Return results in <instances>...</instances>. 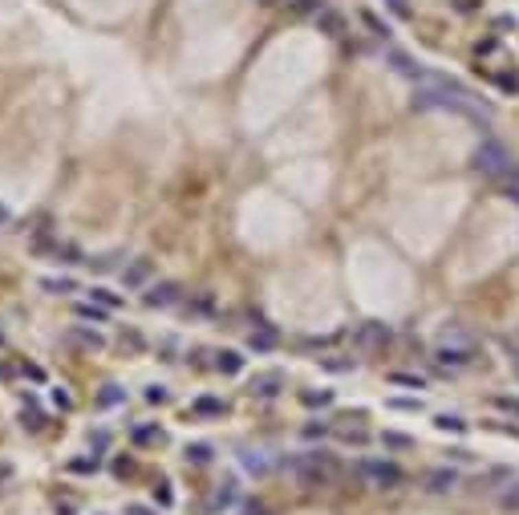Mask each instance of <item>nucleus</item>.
I'll return each mask as SVG.
<instances>
[{
	"instance_id": "1",
	"label": "nucleus",
	"mask_w": 519,
	"mask_h": 515,
	"mask_svg": "<svg viewBox=\"0 0 519 515\" xmlns=\"http://www.w3.org/2000/svg\"><path fill=\"white\" fill-rule=\"evenodd\" d=\"M284 471L297 474V483L312 491V487H329L341 467H337V459L329 450H308V455H297V459H284Z\"/></svg>"
},
{
	"instance_id": "5",
	"label": "nucleus",
	"mask_w": 519,
	"mask_h": 515,
	"mask_svg": "<svg viewBox=\"0 0 519 515\" xmlns=\"http://www.w3.org/2000/svg\"><path fill=\"white\" fill-rule=\"evenodd\" d=\"M434 361H438V365H446V369H463V365H471V361H475V349H471V345H438V349H434Z\"/></svg>"
},
{
	"instance_id": "4",
	"label": "nucleus",
	"mask_w": 519,
	"mask_h": 515,
	"mask_svg": "<svg viewBox=\"0 0 519 515\" xmlns=\"http://www.w3.org/2000/svg\"><path fill=\"white\" fill-rule=\"evenodd\" d=\"M393 341V333H389V325L382 321H365V325H357V333H353V345L361 349V353H378V349H386Z\"/></svg>"
},
{
	"instance_id": "38",
	"label": "nucleus",
	"mask_w": 519,
	"mask_h": 515,
	"mask_svg": "<svg viewBox=\"0 0 519 515\" xmlns=\"http://www.w3.org/2000/svg\"><path fill=\"white\" fill-rule=\"evenodd\" d=\"M365 25H369L378 37H389V25H382V21H378V16H369V12H365Z\"/></svg>"
},
{
	"instance_id": "25",
	"label": "nucleus",
	"mask_w": 519,
	"mask_h": 515,
	"mask_svg": "<svg viewBox=\"0 0 519 515\" xmlns=\"http://www.w3.org/2000/svg\"><path fill=\"white\" fill-rule=\"evenodd\" d=\"M97 467H102V459H97V455H82V459H73V463H69V471H73V474H93Z\"/></svg>"
},
{
	"instance_id": "41",
	"label": "nucleus",
	"mask_w": 519,
	"mask_h": 515,
	"mask_svg": "<svg viewBox=\"0 0 519 515\" xmlns=\"http://www.w3.org/2000/svg\"><path fill=\"white\" fill-rule=\"evenodd\" d=\"M57 515H78V503L73 499H57Z\"/></svg>"
},
{
	"instance_id": "27",
	"label": "nucleus",
	"mask_w": 519,
	"mask_h": 515,
	"mask_svg": "<svg viewBox=\"0 0 519 515\" xmlns=\"http://www.w3.org/2000/svg\"><path fill=\"white\" fill-rule=\"evenodd\" d=\"M142 398H146L150 406H167V402H171V389H167V386H146Z\"/></svg>"
},
{
	"instance_id": "11",
	"label": "nucleus",
	"mask_w": 519,
	"mask_h": 515,
	"mask_svg": "<svg viewBox=\"0 0 519 515\" xmlns=\"http://www.w3.org/2000/svg\"><path fill=\"white\" fill-rule=\"evenodd\" d=\"M248 345H252L256 353H272V349L280 345V333H276L272 325H256V329L248 333Z\"/></svg>"
},
{
	"instance_id": "29",
	"label": "nucleus",
	"mask_w": 519,
	"mask_h": 515,
	"mask_svg": "<svg viewBox=\"0 0 519 515\" xmlns=\"http://www.w3.org/2000/svg\"><path fill=\"white\" fill-rule=\"evenodd\" d=\"M499 507H503V512H519V483H511V487L499 495Z\"/></svg>"
},
{
	"instance_id": "18",
	"label": "nucleus",
	"mask_w": 519,
	"mask_h": 515,
	"mask_svg": "<svg viewBox=\"0 0 519 515\" xmlns=\"http://www.w3.org/2000/svg\"><path fill=\"white\" fill-rule=\"evenodd\" d=\"M122 402H126V389L114 386V382L102 386V393H97V406H106V410H110V406H122Z\"/></svg>"
},
{
	"instance_id": "17",
	"label": "nucleus",
	"mask_w": 519,
	"mask_h": 515,
	"mask_svg": "<svg viewBox=\"0 0 519 515\" xmlns=\"http://www.w3.org/2000/svg\"><path fill=\"white\" fill-rule=\"evenodd\" d=\"M183 455H187V463H195V467H207V463H211V455H216V450H211V446H207V442H191V446H187V450H183Z\"/></svg>"
},
{
	"instance_id": "22",
	"label": "nucleus",
	"mask_w": 519,
	"mask_h": 515,
	"mask_svg": "<svg viewBox=\"0 0 519 515\" xmlns=\"http://www.w3.org/2000/svg\"><path fill=\"white\" fill-rule=\"evenodd\" d=\"M434 426L442 430V434H463V430H467V422H463L459 414H438V418H434Z\"/></svg>"
},
{
	"instance_id": "28",
	"label": "nucleus",
	"mask_w": 519,
	"mask_h": 515,
	"mask_svg": "<svg viewBox=\"0 0 519 515\" xmlns=\"http://www.w3.org/2000/svg\"><path fill=\"white\" fill-rule=\"evenodd\" d=\"M386 406L389 410H406V414H414V410H422V398H389Z\"/></svg>"
},
{
	"instance_id": "30",
	"label": "nucleus",
	"mask_w": 519,
	"mask_h": 515,
	"mask_svg": "<svg viewBox=\"0 0 519 515\" xmlns=\"http://www.w3.org/2000/svg\"><path fill=\"white\" fill-rule=\"evenodd\" d=\"M244 467H248L252 474H264L268 471V459H264L260 450H248V455H244Z\"/></svg>"
},
{
	"instance_id": "39",
	"label": "nucleus",
	"mask_w": 519,
	"mask_h": 515,
	"mask_svg": "<svg viewBox=\"0 0 519 515\" xmlns=\"http://www.w3.org/2000/svg\"><path fill=\"white\" fill-rule=\"evenodd\" d=\"M89 264H93V268H97V272H110V268H114V264H118V256H97V260H89Z\"/></svg>"
},
{
	"instance_id": "15",
	"label": "nucleus",
	"mask_w": 519,
	"mask_h": 515,
	"mask_svg": "<svg viewBox=\"0 0 519 515\" xmlns=\"http://www.w3.org/2000/svg\"><path fill=\"white\" fill-rule=\"evenodd\" d=\"M41 288L53 293V297H69V293H78V280H69V276H41Z\"/></svg>"
},
{
	"instance_id": "50",
	"label": "nucleus",
	"mask_w": 519,
	"mask_h": 515,
	"mask_svg": "<svg viewBox=\"0 0 519 515\" xmlns=\"http://www.w3.org/2000/svg\"><path fill=\"white\" fill-rule=\"evenodd\" d=\"M8 219H12V215H8V207H0V223H8Z\"/></svg>"
},
{
	"instance_id": "42",
	"label": "nucleus",
	"mask_w": 519,
	"mask_h": 515,
	"mask_svg": "<svg viewBox=\"0 0 519 515\" xmlns=\"http://www.w3.org/2000/svg\"><path fill=\"white\" fill-rule=\"evenodd\" d=\"M341 438H345V442H365V430H353V426H345V430H341Z\"/></svg>"
},
{
	"instance_id": "45",
	"label": "nucleus",
	"mask_w": 519,
	"mask_h": 515,
	"mask_svg": "<svg viewBox=\"0 0 519 515\" xmlns=\"http://www.w3.org/2000/svg\"><path fill=\"white\" fill-rule=\"evenodd\" d=\"M134 471V459H118V463H114V474H130Z\"/></svg>"
},
{
	"instance_id": "43",
	"label": "nucleus",
	"mask_w": 519,
	"mask_h": 515,
	"mask_svg": "<svg viewBox=\"0 0 519 515\" xmlns=\"http://www.w3.org/2000/svg\"><path fill=\"white\" fill-rule=\"evenodd\" d=\"M53 402H57V406H61V410H69V406H73V398H69V393H65V389H53Z\"/></svg>"
},
{
	"instance_id": "48",
	"label": "nucleus",
	"mask_w": 519,
	"mask_h": 515,
	"mask_svg": "<svg viewBox=\"0 0 519 515\" xmlns=\"http://www.w3.org/2000/svg\"><path fill=\"white\" fill-rule=\"evenodd\" d=\"M244 515H268V512H264V503H244Z\"/></svg>"
},
{
	"instance_id": "44",
	"label": "nucleus",
	"mask_w": 519,
	"mask_h": 515,
	"mask_svg": "<svg viewBox=\"0 0 519 515\" xmlns=\"http://www.w3.org/2000/svg\"><path fill=\"white\" fill-rule=\"evenodd\" d=\"M495 406H499V410H511V414H519V402H516V398H495Z\"/></svg>"
},
{
	"instance_id": "34",
	"label": "nucleus",
	"mask_w": 519,
	"mask_h": 515,
	"mask_svg": "<svg viewBox=\"0 0 519 515\" xmlns=\"http://www.w3.org/2000/svg\"><path fill=\"white\" fill-rule=\"evenodd\" d=\"M231 499H235L231 483H219V491H216V507H223V503H231Z\"/></svg>"
},
{
	"instance_id": "14",
	"label": "nucleus",
	"mask_w": 519,
	"mask_h": 515,
	"mask_svg": "<svg viewBox=\"0 0 519 515\" xmlns=\"http://www.w3.org/2000/svg\"><path fill=\"white\" fill-rule=\"evenodd\" d=\"M316 29L329 33V37H341V33H345V16L333 12V8H321V12H316Z\"/></svg>"
},
{
	"instance_id": "32",
	"label": "nucleus",
	"mask_w": 519,
	"mask_h": 515,
	"mask_svg": "<svg viewBox=\"0 0 519 515\" xmlns=\"http://www.w3.org/2000/svg\"><path fill=\"white\" fill-rule=\"evenodd\" d=\"M389 382H393V386H406V389H422L426 386V382L414 378V374H389Z\"/></svg>"
},
{
	"instance_id": "9",
	"label": "nucleus",
	"mask_w": 519,
	"mask_h": 515,
	"mask_svg": "<svg viewBox=\"0 0 519 515\" xmlns=\"http://www.w3.org/2000/svg\"><path fill=\"white\" fill-rule=\"evenodd\" d=\"M459 487V471L454 467H438V471L426 474V491L430 495H446V491H454Z\"/></svg>"
},
{
	"instance_id": "51",
	"label": "nucleus",
	"mask_w": 519,
	"mask_h": 515,
	"mask_svg": "<svg viewBox=\"0 0 519 515\" xmlns=\"http://www.w3.org/2000/svg\"><path fill=\"white\" fill-rule=\"evenodd\" d=\"M0 345H4V333H0Z\"/></svg>"
},
{
	"instance_id": "2",
	"label": "nucleus",
	"mask_w": 519,
	"mask_h": 515,
	"mask_svg": "<svg viewBox=\"0 0 519 515\" xmlns=\"http://www.w3.org/2000/svg\"><path fill=\"white\" fill-rule=\"evenodd\" d=\"M471 167L478 174H487V179H503V174L511 171L516 163H511V154H507V146L503 142H495V138H483L475 146V154H471Z\"/></svg>"
},
{
	"instance_id": "35",
	"label": "nucleus",
	"mask_w": 519,
	"mask_h": 515,
	"mask_svg": "<svg viewBox=\"0 0 519 515\" xmlns=\"http://www.w3.org/2000/svg\"><path fill=\"white\" fill-rule=\"evenodd\" d=\"M329 434V422H308L304 426V438H325Z\"/></svg>"
},
{
	"instance_id": "26",
	"label": "nucleus",
	"mask_w": 519,
	"mask_h": 515,
	"mask_svg": "<svg viewBox=\"0 0 519 515\" xmlns=\"http://www.w3.org/2000/svg\"><path fill=\"white\" fill-rule=\"evenodd\" d=\"M21 426L29 430V434H37V430H45V414L41 410H25L21 414Z\"/></svg>"
},
{
	"instance_id": "36",
	"label": "nucleus",
	"mask_w": 519,
	"mask_h": 515,
	"mask_svg": "<svg viewBox=\"0 0 519 515\" xmlns=\"http://www.w3.org/2000/svg\"><path fill=\"white\" fill-rule=\"evenodd\" d=\"M499 89H503V93H519V78H511V73H499Z\"/></svg>"
},
{
	"instance_id": "23",
	"label": "nucleus",
	"mask_w": 519,
	"mask_h": 515,
	"mask_svg": "<svg viewBox=\"0 0 519 515\" xmlns=\"http://www.w3.org/2000/svg\"><path fill=\"white\" fill-rule=\"evenodd\" d=\"M301 402L304 406H312V410H316V406H333V389H304Z\"/></svg>"
},
{
	"instance_id": "6",
	"label": "nucleus",
	"mask_w": 519,
	"mask_h": 515,
	"mask_svg": "<svg viewBox=\"0 0 519 515\" xmlns=\"http://www.w3.org/2000/svg\"><path fill=\"white\" fill-rule=\"evenodd\" d=\"M65 345H73V349H82V353H97L106 337L97 333V329H89V325H69L65 329Z\"/></svg>"
},
{
	"instance_id": "16",
	"label": "nucleus",
	"mask_w": 519,
	"mask_h": 515,
	"mask_svg": "<svg viewBox=\"0 0 519 515\" xmlns=\"http://www.w3.org/2000/svg\"><path fill=\"white\" fill-rule=\"evenodd\" d=\"M78 321L106 325V321H110V308H106V304H97V301H86V304H78Z\"/></svg>"
},
{
	"instance_id": "3",
	"label": "nucleus",
	"mask_w": 519,
	"mask_h": 515,
	"mask_svg": "<svg viewBox=\"0 0 519 515\" xmlns=\"http://www.w3.org/2000/svg\"><path fill=\"white\" fill-rule=\"evenodd\" d=\"M357 479L365 483V487H373V491H393V487H402V467L397 463H386V459H361L357 463Z\"/></svg>"
},
{
	"instance_id": "20",
	"label": "nucleus",
	"mask_w": 519,
	"mask_h": 515,
	"mask_svg": "<svg viewBox=\"0 0 519 515\" xmlns=\"http://www.w3.org/2000/svg\"><path fill=\"white\" fill-rule=\"evenodd\" d=\"M138 446H150V442H163V430L154 426V422H146V426H134V434H130Z\"/></svg>"
},
{
	"instance_id": "13",
	"label": "nucleus",
	"mask_w": 519,
	"mask_h": 515,
	"mask_svg": "<svg viewBox=\"0 0 519 515\" xmlns=\"http://www.w3.org/2000/svg\"><path fill=\"white\" fill-rule=\"evenodd\" d=\"M216 369L223 378H235V374H244V353H235V349H223L216 353Z\"/></svg>"
},
{
	"instance_id": "7",
	"label": "nucleus",
	"mask_w": 519,
	"mask_h": 515,
	"mask_svg": "<svg viewBox=\"0 0 519 515\" xmlns=\"http://www.w3.org/2000/svg\"><path fill=\"white\" fill-rule=\"evenodd\" d=\"M150 276H154V260H150V256H138V260H130L126 268H122V284H126L130 293H134V288H142Z\"/></svg>"
},
{
	"instance_id": "33",
	"label": "nucleus",
	"mask_w": 519,
	"mask_h": 515,
	"mask_svg": "<svg viewBox=\"0 0 519 515\" xmlns=\"http://www.w3.org/2000/svg\"><path fill=\"white\" fill-rule=\"evenodd\" d=\"M154 499H159V507H171V503H174L171 483H154Z\"/></svg>"
},
{
	"instance_id": "47",
	"label": "nucleus",
	"mask_w": 519,
	"mask_h": 515,
	"mask_svg": "<svg viewBox=\"0 0 519 515\" xmlns=\"http://www.w3.org/2000/svg\"><path fill=\"white\" fill-rule=\"evenodd\" d=\"M297 8H304V12H312V8H316V12H321V0H297Z\"/></svg>"
},
{
	"instance_id": "49",
	"label": "nucleus",
	"mask_w": 519,
	"mask_h": 515,
	"mask_svg": "<svg viewBox=\"0 0 519 515\" xmlns=\"http://www.w3.org/2000/svg\"><path fill=\"white\" fill-rule=\"evenodd\" d=\"M511 365L519 369V345H511Z\"/></svg>"
},
{
	"instance_id": "31",
	"label": "nucleus",
	"mask_w": 519,
	"mask_h": 515,
	"mask_svg": "<svg viewBox=\"0 0 519 515\" xmlns=\"http://www.w3.org/2000/svg\"><path fill=\"white\" fill-rule=\"evenodd\" d=\"M89 301L106 304V308H110V312H114V308H118V297H114V293H110V288H89Z\"/></svg>"
},
{
	"instance_id": "46",
	"label": "nucleus",
	"mask_w": 519,
	"mask_h": 515,
	"mask_svg": "<svg viewBox=\"0 0 519 515\" xmlns=\"http://www.w3.org/2000/svg\"><path fill=\"white\" fill-rule=\"evenodd\" d=\"M389 8H393V12H402V16H406V12H410V4H406V0H386Z\"/></svg>"
},
{
	"instance_id": "24",
	"label": "nucleus",
	"mask_w": 519,
	"mask_h": 515,
	"mask_svg": "<svg viewBox=\"0 0 519 515\" xmlns=\"http://www.w3.org/2000/svg\"><path fill=\"white\" fill-rule=\"evenodd\" d=\"M53 260L57 264H82V252H78V244H57L53 248Z\"/></svg>"
},
{
	"instance_id": "8",
	"label": "nucleus",
	"mask_w": 519,
	"mask_h": 515,
	"mask_svg": "<svg viewBox=\"0 0 519 515\" xmlns=\"http://www.w3.org/2000/svg\"><path fill=\"white\" fill-rule=\"evenodd\" d=\"M178 297H183V288H178L174 280H163V284H154V288L142 297V304H146V308H171V304H178Z\"/></svg>"
},
{
	"instance_id": "10",
	"label": "nucleus",
	"mask_w": 519,
	"mask_h": 515,
	"mask_svg": "<svg viewBox=\"0 0 519 515\" xmlns=\"http://www.w3.org/2000/svg\"><path fill=\"white\" fill-rule=\"evenodd\" d=\"M280 389H284V374L280 369H268V374H256L252 378V393L256 398H276Z\"/></svg>"
},
{
	"instance_id": "19",
	"label": "nucleus",
	"mask_w": 519,
	"mask_h": 515,
	"mask_svg": "<svg viewBox=\"0 0 519 515\" xmlns=\"http://www.w3.org/2000/svg\"><path fill=\"white\" fill-rule=\"evenodd\" d=\"M382 446H386V450H410V446H414V438H410V434H402V430H386V434H382Z\"/></svg>"
},
{
	"instance_id": "40",
	"label": "nucleus",
	"mask_w": 519,
	"mask_h": 515,
	"mask_svg": "<svg viewBox=\"0 0 519 515\" xmlns=\"http://www.w3.org/2000/svg\"><path fill=\"white\" fill-rule=\"evenodd\" d=\"M126 515H159V512L146 507V503H126Z\"/></svg>"
},
{
	"instance_id": "37",
	"label": "nucleus",
	"mask_w": 519,
	"mask_h": 515,
	"mask_svg": "<svg viewBox=\"0 0 519 515\" xmlns=\"http://www.w3.org/2000/svg\"><path fill=\"white\" fill-rule=\"evenodd\" d=\"M89 446H93V450H106V446H110V434H106V430L89 434Z\"/></svg>"
},
{
	"instance_id": "21",
	"label": "nucleus",
	"mask_w": 519,
	"mask_h": 515,
	"mask_svg": "<svg viewBox=\"0 0 519 515\" xmlns=\"http://www.w3.org/2000/svg\"><path fill=\"white\" fill-rule=\"evenodd\" d=\"M122 353H130V357H138V353H142V349H146V341H142V333H138V329H122Z\"/></svg>"
},
{
	"instance_id": "12",
	"label": "nucleus",
	"mask_w": 519,
	"mask_h": 515,
	"mask_svg": "<svg viewBox=\"0 0 519 515\" xmlns=\"http://www.w3.org/2000/svg\"><path fill=\"white\" fill-rule=\"evenodd\" d=\"M191 414H195V418H223V414H227V406H223V398L203 393V398H195V402H191Z\"/></svg>"
}]
</instances>
